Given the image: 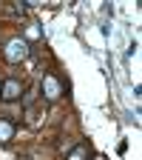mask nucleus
I'll return each mask as SVG.
<instances>
[{
	"mask_svg": "<svg viewBox=\"0 0 142 160\" xmlns=\"http://www.w3.org/2000/svg\"><path fill=\"white\" fill-rule=\"evenodd\" d=\"M20 97H23V83H20V80L9 77V80H3V83H0V100L11 103V100H20Z\"/></svg>",
	"mask_w": 142,
	"mask_h": 160,
	"instance_id": "2",
	"label": "nucleus"
},
{
	"mask_svg": "<svg viewBox=\"0 0 142 160\" xmlns=\"http://www.w3.org/2000/svg\"><path fill=\"white\" fill-rule=\"evenodd\" d=\"M66 160H88V146H85V143L74 146V149L68 152V157H66Z\"/></svg>",
	"mask_w": 142,
	"mask_h": 160,
	"instance_id": "5",
	"label": "nucleus"
},
{
	"mask_svg": "<svg viewBox=\"0 0 142 160\" xmlns=\"http://www.w3.org/2000/svg\"><path fill=\"white\" fill-rule=\"evenodd\" d=\"M14 140V126L9 123V120H0V146H6Z\"/></svg>",
	"mask_w": 142,
	"mask_h": 160,
	"instance_id": "4",
	"label": "nucleus"
},
{
	"mask_svg": "<svg viewBox=\"0 0 142 160\" xmlns=\"http://www.w3.org/2000/svg\"><path fill=\"white\" fill-rule=\"evenodd\" d=\"M94 160H105V157H103V154H97V157H94Z\"/></svg>",
	"mask_w": 142,
	"mask_h": 160,
	"instance_id": "7",
	"label": "nucleus"
},
{
	"mask_svg": "<svg viewBox=\"0 0 142 160\" xmlns=\"http://www.w3.org/2000/svg\"><path fill=\"white\" fill-rule=\"evenodd\" d=\"M3 57H6V63H20V60H26L29 57V43L23 37H11L9 43L3 46Z\"/></svg>",
	"mask_w": 142,
	"mask_h": 160,
	"instance_id": "1",
	"label": "nucleus"
},
{
	"mask_svg": "<svg viewBox=\"0 0 142 160\" xmlns=\"http://www.w3.org/2000/svg\"><path fill=\"white\" fill-rule=\"evenodd\" d=\"M40 92H43L46 100H60V94H63V83H60L54 74H46L43 83H40Z\"/></svg>",
	"mask_w": 142,
	"mask_h": 160,
	"instance_id": "3",
	"label": "nucleus"
},
{
	"mask_svg": "<svg viewBox=\"0 0 142 160\" xmlns=\"http://www.w3.org/2000/svg\"><path fill=\"white\" fill-rule=\"evenodd\" d=\"M31 37H40V29H37V26H31V29L26 32V37H23V40H26V43H29V40H31Z\"/></svg>",
	"mask_w": 142,
	"mask_h": 160,
	"instance_id": "6",
	"label": "nucleus"
}]
</instances>
